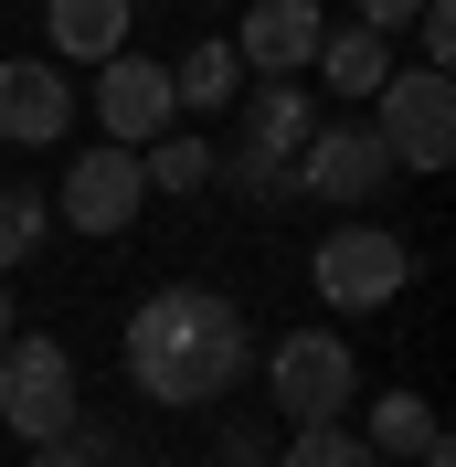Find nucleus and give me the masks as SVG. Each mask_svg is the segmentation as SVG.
I'll return each mask as SVG.
<instances>
[{"label":"nucleus","mask_w":456,"mask_h":467,"mask_svg":"<svg viewBox=\"0 0 456 467\" xmlns=\"http://www.w3.org/2000/svg\"><path fill=\"white\" fill-rule=\"evenodd\" d=\"M0 425L22 446H54V436L86 425V414H75V350L64 340H11L0 350Z\"/></svg>","instance_id":"nucleus-5"},{"label":"nucleus","mask_w":456,"mask_h":467,"mask_svg":"<svg viewBox=\"0 0 456 467\" xmlns=\"http://www.w3.org/2000/svg\"><path fill=\"white\" fill-rule=\"evenodd\" d=\"M212 181H223L233 202H255V213H276V202H297V160H255V149H212Z\"/></svg>","instance_id":"nucleus-17"},{"label":"nucleus","mask_w":456,"mask_h":467,"mask_svg":"<svg viewBox=\"0 0 456 467\" xmlns=\"http://www.w3.org/2000/svg\"><path fill=\"white\" fill-rule=\"evenodd\" d=\"M139 181H149V202H171V192H212V139H192V128L149 139V149H139Z\"/></svg>","instance_id":"nucleus-16"},{"label":"nucleus","mask_w":456,"mask_h":467,"mask_svg":"<svg viewBox=\"0 0 456 467\" xmlns=\"http://www.w3.org/2000/svg\"><path fill=\"white\" fill-rule=\"evenodd\" d=\"M43 32H54L43 64H117L128 32H139V11L128 0H43Z\"/></svg>","instance_id":"nucleus-11"},{"label":"nucleus","mask_w":456,"mask_h":467,"mask_svg":"<svg viewBox=\"0 0 456 467\" xmlns=\"http://www.w3.org/2000/svg\"><path fill=\"white\" fill-rule=\"evenodd\" d=\"M43 223H54V213H43V192L0 181V276H11V265H22L32 244H43Z\"/></svg>","instance_id":"nucleus-18"},{"label":"nucleus","mask_w":456,"mask_h":467,"mask_svg":"<svg viewBox=\"0 0 456 467\" xmlns=\"http://www.w3.org/2000/svg\"><path fill=\"white\" fill-rule=\"evenodd\" d=\"M382 181H393V160H382V139H371V117L308 128V149H297V202H371Z\"/></svg>","instance_id":"nucleus-7"},{"label":"nucleus","mask_w":456,"mask_h":467,"mask_svg":"<svg viewBox=\"0 0 456 467\" xmlns=\"http://www.w3.org/2000/svg\"><path fill=\"white\" fill-rule=\"evenodd\" d=\"M350 11H361V32H382V43H393V32L425 11V0H350Z\"/></svg>","instance_id":"nucleus-23"},{"label":"nucleus","mask_w":456,"mask_h":467,"mask_svg":"<svg viewBox=\"0 0 456 467\" xmlns=\"http://www.w3.org/2000/svg\"><path fill=\"white\" fill-rule=\"evenodd\" d=\"M64 128H75V86H64V64L11 54V64H0V149H54Z\"/></svg>","instance_id":"nucleus-9"},{"label":"nucleus","mask_w":456,"mask_h":467,"mask_svg":"<svg viewBox=\"0 0 456 467\" xmlns=\"http://www.w3.org/2000/svg\"><path fill=\"white\" fill-rule=\"evenodd\" d=\"M255 372V340H244V308L223 287H160L139 297V319H128V382H139L149 404H223L233 382Z\"/></svg>","instance_id":"nucleus-1"},{"label":"nucleus","mask_w":456,"mask_h":467,"mask_svg":"<svg viewBox=\"0 0 456 467\" xmlns=\"http://www.w3.org/2000/svg\"><path fill=\"white\" fill-rule=\"evenodd\" d=\"M403 32L425 43V75H446V64H456V0H425V11H414Z\"/></svg>","instance_id":"nucleus-20"},{"label":"nucleus","mask_w":456,"mask_h":467,"mask_svg":"<svg viewBox=\"0 0 456 467\" xmlns=\"http://www.w3.org/2000/svg\"><path fill=\"white\" fill-rule=\"evenodd\" d=\"M233 149H255V160H297V149H308V96H297V86H255L244 117H233Z\"/></svg>","instance_id":"nucleus-13"},{"label":"nucleus","mask_w":456,"mask_h":467,"mask_svg":"<svg viewBox=\"0 0 456 467\" xmlns=\"http://www.w3.org/2000/svg\"><path fill=\"white\" fill-rule=\"evenodd\" d=\"M276 467H382V457H371L350 425H297V446H286Z\"/></svg>","instance_id":"nucleus-19"},{"label":"nucleus","mask_w":456,"mask_h":467,"mask_svg":"<svg viewBox=\"0 0 456 467\" xmlns=\"http://www.w3.org/2000/svg\"><path fill=\"white\" fill-rule=\"evenodd\" d=\"M403 276H414V255H403V234H393V223H329V234H318V255H308V287L329 297L340 319L393 308Z\"/></svg>","instance_id":"nucleus-3"},{"label":"nucleus","mask_w":456,"mask_h":467,"mask_svg":"<svg viewBox=\"0 0 456 467\" xmlns=\"http://www.w3.org/2000/svg\"><path fill=\"white\" fill-rule=\"evenodd\" d=\"M435 436H446V425H435V404H425V393H371V425H361V446H371V457H425Z\"/></svg>","instance_id":"nucleus-14"},{"label":"nucleus","mask_w":456,"mask_h":467,"mask_svg":"<svg viewBox=\"0 0 456 467\" xmlns=\"http://www.w3.org/2000/svg\"><path fill=\"white\" fill-rule=\"evenodd\" d=\"M233 64L244 75H265V86H297L318 64V43H329V11L318 0H244V32H223Z\"/></svg>","instance_id":"nucleus-6"},{"label":"nucleus","mask_w":456,"mask_h":467,"mask_svg":"<svg viewBox=\"0 0 456 467\" xmlns=\"http://www.w3.org/2000/svg\"><path fill=\"white\" fill-rule=\"evenodd\" d=\"M117 446L96 436V425H75V436H54V446H32V467H107Z\"/></svg>","instance_id":"nucleus-21"},{"label":"nucleus","mask_w":456,"mask_h":467,"mask_svg":"<svg viewBox=\"0 0 456 467\" xmlns=\"http://www.w3.org/2000/svg\"><path fill=\"white\" fill-rule=\"evenodd\" d=\"M11 340H22V329H11V287H0V350H11Z\"/></svg>","instance_id":"nucleus-24"},{"label":"nucleus","mask_w":456,"mask_h":467,"mask_svg":"<svg viewBox=\"0 0 456 467\" xmlns=\"http://www.w3.org/2000/svg\"><path fill=\"white\" fill-rule=\"evenodd\" d=\"M265 393H276L286 425H340V414L361 404V361H350L340 329H286V340L265 350Z\"/></svg>","instance_id":"nucleus-2"},{"label":"nucleus","mask_w":456,"mask_h":467,"mask_svg":"<svg viewBox=\"0 0 456 467\" xmlns=\"http://www.w3.org/2000/svg\"><path fill=\"white\" fill-rule=\"evenodd\" d=\"M96 117H107V149H149V139H171V128H181L171 64H149V54L96 64Z\"/></svg>","instance_id":"nucleus-8"},{"label":"nucleus","mask_w":456,"mask_h":467,"mask_svg":"<svg viewBox=\"0 0 456 467\" xmlns=\"http://www.w3.org/2000/svg\"><path fill=\"white\" fill-rule=\"evenodd\" d=\"M318 75H329V96H382V75H393V43H382V32H329V43H318Z\"/></svg>","instance_id":"nucleus-15"},{"label":"nucleus","mask_w":456,"mask_h":467,"mask_svg":"<svg viewBox=\"0 0 456 467\" xmlns=\"http://www.w3.org/2000/svg\"><path fill=\"white\" fill-rule=\"evenodd\" d=\"M171 96H181V117H233V107H244V64H233L223 32H202L192 54L171 64Z\"/></svg>","instance_id":"nucleus-12"},{"label":"nucleus","mask_w":456,"mask_h":467,"mask_svg":"<svg viewBox=\"0 0 456 467\" xmlns=\"http://www.w3.org/2000/svg\"><path fill=\"white\" fill-rule=\"evenodd\" d=\"M212 457H223V467H265L276 446H265V425H223V446H212Z\"/></svg>","instance_id":"nucleus-22"},{"label":"nucleus","mask_w":456,"mask_h":467,"mask_svg":"<svg viewBox=\"0 0 456 467\" xmlns=\"http://www.w3.org/2000/svg\"><path fill=\"white\" fill-rule=\"evenodd\" d=\"M212 11H244V0H212Z\"/></svg>","instance_id":"nucleus-25"},{"label":"nucleus","mask_w":456,"mask_h":467,"mask_svg":"<svg viewBox=\"0 0 456 467\" xmlns=\"http://www.w3.org/2000/svg\"><path fill=\"white\" fill-rule=\"evenodd\" d=\"M139 202H149V181H139V149H86L75 171H64V223L75 234H128L139 223Z\"/></svg>","instance_id":"nucleus-10"},{"label":"nucleus","mask_w":456,"mask_h":467,"mask_svg":"<svg viewBox=\"0 0 456 467\" xmlns=\"http://www.w3.org/2000/svg\"><path fill=\"white\" fill-rule=\"evenodd\" d=\"M371 139H382L393 171H446V160H456V86L425 75V64L382 75V96H371Z\"/></svg>","instance_id":"nucleus-4"}]
</instances>
